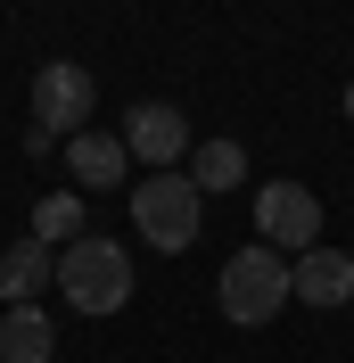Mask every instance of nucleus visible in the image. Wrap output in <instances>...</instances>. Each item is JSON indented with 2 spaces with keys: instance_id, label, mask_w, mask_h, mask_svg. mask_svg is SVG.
Masks as SVG:
<instances>
[{
  "instance_id": "nucleus-1",
  "label": "nucleus",
  "mask_w": 354,
  "mask_h": 363,
  "mask_svg": "<svg viewBox=\"0 0 354 363\" xmlns=\"http://www.w3.org/2000/svg\"><path fill=\"white\" fill-rule=\"evenodd\" d=\"M50 289L67 297L83 322H108L132 306V256L115 248V240H99V231H83V240H67L58 248V281Z\"/></svg>"
},
{
  "instance_id": "nucleus-2",
  "label": "nucleus",
  "mask_w": 354,
  "mask_h": 363,
  "mask_svg": "<svg viewBox=\"0 0 354 363\" xmlns=\"http://www.w3.org/2000/svg\"><path fill=\"white\" fill-rule=\"evenodd\" d=\"M215 306H222V322H239V330H264L272 314L288 306V256L280 248H239V256H222V272H215Z\"/></svg>"
},
{
  "instance_id": "nucleus-3",
  "label": "nucleus",
  "mask_w": 354,
  "mask_h": 363,
  "mask_svg": "<svg viewBox=\"0 0 354 363\" xmlns=\"http://www.w3.org/2000/svg\"><path fill=\"white\" fill-rule=\"evenodd\" d=\"M198 215H206V199L190 190V174H140L132 182V231L149 240L156 256H181L190 240H198Z\"/></svg>"
},
{
  "instance_id": "nucleus-4",
  "label": "nucleus",
  "mask_w": 354,
  "mask_h": 363,
  "mask_svg": "<svg viewBox=\"0 0 354 363\" xmlns=\"http://www.w3.org/2000/svg\"><path fill=\"white\" fill-rule=\"evenodd\" d=\"M25 108H33V133L50 140H74L91 133V108H99V83H91V67H74V58H50L33 83H25Z\"/></svg>"
},
{
  "instance_id": "nucleus-5",
  "label": "nucleus",
  "mask_w": 354,
  "mask_h": 363,
  "mask_svg": "<svg viewBox=\"0 0 354 363\" xmlns=\"http://www.w3.org/2000/svg\"><path fill=\"white\" fill-rule=\"evenodd\" d=\"M256 240L264 248H288V256L321 248V199H313L305 182H264L256 190Z\"/></svg>"
},
{
  "instance_id": "nucleus-6",
  "label": "nucleus",
  "mask_w": 354,
  "mask_h": 363,
  "mask_svg": "<svg viewBox=\"0 0 354 363\" xmlns=\"http://www.w3.org/2000/svg\"><path fill=\"white\" fill-rule=\"evenodd\" d=\"M124 157L132 165H149V174H173L181 157H190V116L181 108H165V99H140L132 116H124Z\"/></svg>"
},
{
  "instance_id": "nucleus-7",
  "label": "nucleus",
  "mask_w": 354,
  "mask_h": 363,
  "mask_svg": "<svg viewBox=\"0 0 354 363\" xmlns=\"http://www.w3.org/2000/svg\"><path fill=\"white\" fill-rule=\"evenodd\" d=\"M288 297L313 306V314H338V306L354 297V256L346 248H305L297 264H288Z\"/></svg>"
},
{
  "instance_id": "nucleus-8",
  "label": "nucleus",
  "mask_w": 354,
  "mask_h": 363,
  "mask_svg": "<svg viewBox=\"0 0 354 363\" xmlns=\"http://www.w3.org/2000/svg\"><path fill=\"white\" fill-rule=\"evenodd\" d=\"M50 281H58V248H42L33 231L0 248V306H42Z\"/></svg>"
},
{
  "instance_id": "nucleus-9",
  "label": "nucleus",
  "mask_w": 354,
  "mask_h": 363,
  "mask_svg": "<svg viewBox=\"0 0 354 363\" xmlns=\"http://www.w3.org/2000/svg\"><path fill=\"white\" fill-rule=\"evenodd\" d=\"M58 149H67V174H74V190H115V182L132 174L124 140H115V133H99V124H91V133H74V140H58Z\"/></svg>"
},
{
  "instance_id": "nucleus-10",
  "label": "nucleus",
  "mask_w": 354,
  "mask_h": 363,
  "mask_svg": "<svg viewBox=\"0 0 354 363\" xmlns=\"http://www.w3.org/2000/svg\"><path fill=\"white\" fill-rule=\"evenodd\" d=\"M181 174H190V190H198V199H222V190H239L247 182V149L239 140H190V165H181Z\"/></svg>"
},
{
  "instance_id": "nucleus-11",
  "label": "nucleus",
  "mask_w": 354,
  "mask_h": 363,
  "mask_svg": "<svg viewBox=\"0 0 354 363\" xmlns=\"http://www.w3.org/2000/svg\"><path fill=\"white\" fill-rule=\"evenodd\" d=\"M58 355V322L42 306H8L0 314V363H50Z\"/></svg>"
},
{
  "instance_id": "nucleus-12",
  "label": "nucleus",
  "mask_w": 354,
  "mask_h": 363,
  "mask_svg": "<svg viewBox=\"0 0 354 363\" xmlns=\"http://www.w3.org/2000/svg\"><path fill=\"white\" fill-rule=\"evenodd\" d=\"M33 240H42V248H67V240H83V190H50L42 206H33Z\"/></svg>"
},
{
  "instance_id": "nucleus-13",
  "label": "nucleus",
  "mask_w": 354,
  "mask_h": 363,
  "mask_svg": "<svg viewBox=\"0 0 354 363\" xmlns=\"http://www.w3.org/2000/svg\"><path fill=\"white\" fill-rule=\"evenodd\" d=\"M346 124H354V83H346Z\"/></svg>"
}]
</instances>
